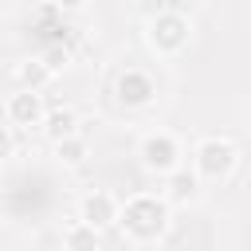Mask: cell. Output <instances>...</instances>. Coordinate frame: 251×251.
Returning a JSON list of instances; mask_svg holds the SVG:
<instances>
[{
  "label": "cell",
  "mask_w": 251,
  "mask_h": 251,
  "mask_svg": "<svg viewBox=\"0 0 251 251\" xmlns=\"http://www.w3.org/2000/svg\"><path fill=\"white\" fill-rule=\"evenodd\" d=\"M118 224H122V231H126L129 239L149 243V239H157V235L165 231L169 208H165L157 196H133L126 208H118Z\"/></svg>",
  "instance_id": "1"
},
{
  "label": "cell",
  "mask_w": 251,
  "mask_h": 251,
  "mask_svg": "<svg viewBox=\"0 0 251 251\" xmlns=\"http://www.w3.org/2000/svg\"><path fill=\"white\" fill-rule=\"evenodd\" d=\"M235 165H239V149L227 137H204L196 145V173L204 180H224Z\"/></svg>",
  "instance_id": "2"
},
{
  "label": "cell",
  "mask_w": 251,
  "mask_h": 251,
  "mask_svg": "<svg viewBox=\"0 0 251 251\" xmlns=\"http://www.w3.org/2000/svg\"><path fill=\"white\" fill-rule=\"evenodd\" d=\"M149 43L153 51L161 55H176L184 43H188V20L180 12H161L153 24H149Z\"/></svg>",
  "instance_id": "3"
},
{
  "label": "cell",
  "mask_w": 251,
  "mask_h": 251,
  "mask_svg": "<svg viewBox=\"0 0 251 251\" xmlns=\"http://www.w3.org/2000/svg\"><path fill=\"white\" fill-rule=\"evenodd\" d=\"M141 161H145V169H153V173H173V169H180V145H176V137H169V133L145 137Z\"/></svg>",
  "instance_id": "4"
},
{
  "label": "cell",
  "mask_w": 251,
  "mask_h": 251,
  "mask_svg": "<svg viewBox=\"0 0 251 251\" xmlns=\"http://www.w3.org/2000/svg\"><path fill=\"white\" fill-rule=\"evenodd\" d=\"M78 220H82L86 227L102 231V227L118 224V200H114L110 192H90V196L82 200V208H78Z\"/></svg>",
  "instance_id": "5"
},
{
  "label": "cell",
  "mask_w": 251,
  "mask_h": 251,
  "mask_svg": "<svg viewBox=\"0 0 251 251\" xmlns=\"http://www.w3.org/2000/svg\"><path fill=\"white\" fill-rule=\"evenodd\" d=\"M153 94H157V86H153V78L145 75V71H126L122 78H118V98L126 102V106H149L153 102Z\"/></svg>",
  "instance_id": "6"
},
{
  "label": "cell",
  "mask_w": 251,
  "mask_h": 251,
  "mask_svg": "<svg viewBox=\"0 0 251 251\" xmlns=\"http://www.w3.org/2000/svg\"><path fill=\"white\" fill-rule=\"evenodd\" d=\"M8 122L12 126H39L43 122V94L39 90H20L8 98Z\"/></svg>",
  "instance_id": "7"
},
{
  "label": "cell",
  "mask_w": 251,
  "mask_h": 251,
  "mask_svg": "<svg viewBox=\"0 0 251 251\" xmlns=\"http://www.w3.org/2000/svg\"><path fill=\"white\" fill-rule=\"evenodd\" d=\"M43 133L51 137V141H63V137H71V133H78V118H75V110H51V114H43Z\"/></svg>",
  "instance_id": "8"
},
{
  "label": "cell",
  "mask_w": 251,
  "mask_h": 251,
  "mask_svg": "<svg viewBox=\"0 0 251 251\" xmlns=\"http://www.w3.org/2000/svg\"><path fill=\"white\" fill-rule=\"evenodd\" d=\"M16 78L24 82V90H39V86L51 78V71H47V63H43V59H27V63H20Z\"/></svg>",
  "instance_id": "9"
},
{
  "label": "cell",
  "mask_w": 251,
  "mask_h": 251,
  "mask_svg": "<svg viewBox=\"0 0 251 251\" xmlns=\"http://www.w3.org/2000/svg\"><path fill=\"white\" fill-rule=\"evenodd\" d=\"M165 176H169V196H173V200H188V196H196V173H188L184 165L173 169V173H165Z\"/></svg>",
  "instance_id": "10"
},
{
  "label": "cell",
  "mask_w": 251,
  "mask_h": 251,
  "mask_svg": "<svg viewBox=\"0 0 251 251\" xmlns=\"http://www.w3.org/2000/svg\"><path fill=\"white\" fill-rule=\"evenodd\" d=\"M67 247H71V251H98V231L78 220V224L67 231Z\"/></svg>",
  "instance_id": "11"
},
{
  "label": "cell",
  "mask_w": 251,
  "mask_h": 251,
  "mask_svg": "<svg viewBox=\"0 0 251 251\" xmlns=\"http://www.w3.org/2000/svg\"><path fill=\"white\" fill-rule=\"evenodd\" d=\"M55 145H59V161H63V165H82V161H86V141H82L78 133L55 141Z\"/></svg>",
  "instance_id": "12"
},
{
  "label": "cell",
  "mask_w": 251,
  "mask_h": 251,
  "mask_svg": "<svg viewBox=\"0 0 251 251\" xmlns=\"http://www.w3.org/2000/svg\"><path fill=\"white\" fill-rule=\"evenodd\" d=\"M8 153H12V133L0 126V157H8Z\"/></svg>",
  "instance_id": "13"
},
{
  "label": "cell",
  "mask_w": 251,
  "mask_h": 251,
  "mask_svg": "<svg viewBox=\"0 0 251 251\" xmlns=\"http://www.w3.org/2000/svg\"><path fill=\"white\" fill-rule=\"evenodd\" d=\"M51 8H78V0H51Z\"/></svg>",
  "instance_id": "14"
}]
</instances>
